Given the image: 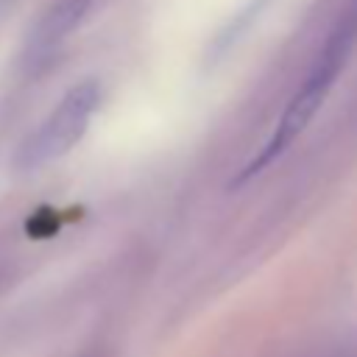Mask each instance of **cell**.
Wrapping results in <instances>:
<instances>
[{"mask_svg": "<svg viewBox=\"0 0 357 357\" xmlns=\"http://www.w3.org/2000/svg\"><path fill=\"white\" fill-rule=\"evenodd\" d=\"M98 103H100V84L95 78H84L73 84L64 92V98L50 109V114L39 123V128H33L25 137V142L14 153V167L39 170L70 153L86 134Z\"/></svg>", "mask_w": 357, "mask_h": 357, "instance_id": "7a4b0ae2", "label": "cell"}, {"mask_svg": "<svg viewBox=\"0 0 357 357\" xmlns=\"http://www.w3.org/2000/svg\"><path fill=\"white\" fill-rule=\"evenodd\" d=\"M92 8V0H59L53 3L39 22L33 25L28 42H25V59L28 61H42L45 56H50L73 31H78V25L86 20Z\"/></svg>", "mask_w": 357, "mask_h": 357, "instance_id": "3957f363", "label": "cell"}, {"mask_svg": "<svg viewBox=\"0 0 357 357\" xmlns=\"http://www.w3.org/2000/svg\"><path fill=\"white\" fill-rule=\"evenodd\" d=\"M357 42V25L354 20L343 22L324 45L321 56L315 59V64L310 67V73L304 75V81L298 84V89L293 92V98L287 100V106L282 109L279 120H276V128L271 131V137L265 139V145L251 156V162L234 176V184H245L251 181L257 173H262L268 165H273L301 134L304 128L315 120V114L321 112L329 89L335 86V81L340 78L349 56H351V47Z\"/></svg>", "mask_w": 357, "mask_h": 357, "instance_id": "6da1fadb", "label": "cell"}]
</instances>
